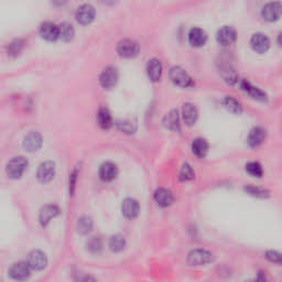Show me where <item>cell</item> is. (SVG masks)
<instances>
[{
    "mask_svg": "<svg viewBox=\"0 0 282 282\" xmlns=\"http://www.w3.org/2000/svg\"><path fill=\"white\" fill-rule=\"evenodd\" d=\"M169 77L170 80L174 83V84L179 85L181 87H191L194 85V81L190 76L183 67L181 66H172L169 70Z\"/></svg>",
    "mask_w": 282,
    "mask_h": 282,
    "instance_id": "cell-1",
    "label": "cell"
},
{
    "mask_svg": "<svg viewBox=\"0 0 282 282\" xmlns=\"http://www.w3.org/2000/svg\"><path fill=\"white\" fill-rule=\"evenodd\" d=\"M28 166V161L23 156H15L9 161L6 165L7 175L10 179H19L24 173Z\"/></svg>",
    "mask_w": 282,
    "mask_h": 282,
    "instance_id": "cell-2",
    "label": "cell"
},
{
    "mask_svg": "<svg viewBox=\"0 0 282 282\" xmlns=\"http://www.w3.org/2000/svg\"><path fill=\"white\" fill-rule=\"evenodd\" d=\"M8 275L10 278L15 281H25L30 278L31 268L24 261H19V263L11 265V267L8 270Z\"/></svg>",
    "mask_w": 282,
    "mask_h": 282,
    "instance_id": "cell-3",
    "label": "cell"
},
{
    "mask_svg": "<svg viewBox=\"0 0 282 282\" xmlns=\"http://www.w3.org/2000/svg\"><path fill=\"white\" fill-rule=\"evenodd\" d=\"M214 256L205 249H194L187 256V263L191 266H204L212 263Z\"/></svg>",
    "mask_w": 282,
    "mask_h": 282,
    "instance_id": "cell-4",
    "label": "cell"
},
{
    "mask_svg": "<svg viewBox=\"0 0 282 282\" xmlns=\"http://www.w3.org/2000/svg\"><path fill=\"white\" fill-rule=\"evenodd\" d=\"M27 264L29 265L31 270L41 271L48 265V257H46V255L43 252H41V250L34 249L28 255Z\"/></svg>",
    "mask_w": 282,
    "mask_h": 282,
    "instance_id": "cell-5",
    "label": "cell"
},
{
    "mask_svg": "<svg viewBox=\"0 0 282 282\" xmlns=\"http://www.w3.org/2000/svg\"><path fill=\"white\" fill-rule=\"evenodd\" d=\"M117 52L123 57L136 56L139 52V44L133 39H123L117 45Z\"/></svg>",
    "mask_w": 282,
    "mask_h": 282,
    "instance_id": "cell-6",
    "label": "cell"
},
{
    "mask_svg": "<svg viewBox=\"0 0 282 282\" xmlns=\"http://www.w3.org/2000/svg\"><path fill=\"white\" fill-rule=\"evenodd\" d=\"M55 175V163L52 161H45L42 162L36 171V177L42 183H49Z\"/></svg>",
    "mask_w": 282,
    "mask_h": 282,
    "instance_id": "cell-7",
    "label": "cell"
},
{
    "mask_svg": "<svg viewBox=\"0 0 282 282\" xmlns=\"http://www.w3.org/2000/svg\"><path fill=\"white\" fill-rule=\"evenodd\" d=\"M282 11V6L281 2L279 1H271L266 3L261 10V15L265 20H268V21H275V20L278 19L281 15Z\"/></svg>",
    "mask_w": 282,
    "mask_h": 282,
    "instance_id": "cell-8",
    "label": "cell"
},
{
    "mask_svg": "<svg viewBox=\"0 0 282 282\" xmlns=\"http://www.w3.org/2000/svg\"><path fill=\"white\" fill-rule=\"evenodd\" d=\"M118 80V72L113 66H108L102 72L101 76H99V83L104 88H112L116 85Z\"/></svg>",
    "mask_w": 282,
    "mask_h": 282,
    "instance_id": "cell-9",
    "label": "cell"
},
{
    "mask_svg": "<svg viewBox=\"0 0 282 282\" xmlns=\"http://www.w3.org/2000/svg\"><path fill=\"white\" fill-rule=\"evenodd\" d=\"M250 45H252L253 50L258 52V53H264L269 49L270 40L265 33L257 32L254 33L252 39H250Z\"/></svg>",
    "mask_w": 282,
    "mask_h": 282,
    "instance_id": "cell-10",
    "label": "cell"
},
{
    "mask_svg": "<svg viewBox=\"0 0 282 282\" xmlns=\"http://www.w3.org/2000/svg\"><path fill=\"white\" fill-rule=\"evenodd\" d=\"M95 18V8L92 4H82L76 11V20L82 24H87L92 22Z\"/></svg>",
    "mask_w": 282,
    "mask_h": 282,
    "instance_id": "cell-11",
    "label": "cell"
},
{
    "mask_svg": "<svg viewBox=\"0 0 282 282\" xmlns=\"http://www.w3.org/2000/svg\"><path fill=\"white\" fill-rule=\"evenodd\" d=\"M60 214V208L55 204H48L41 208L40 215H39V221L42 226H46L48 224L56 217Z\"/></svg>",
    "mask_w": 282,
    "mask_h": 282,
    "instance_id": "cell-12",
    "label": "cell"
},
{
    "mask_svg": "<svg viewBox=\"0 0 282 282\" xmlns=\"http://www.w3.org/2000/svg\"><path fill=\"white\" fill-rule=\"evenodd\" d=\"M139 211H140V205L137 200H135V198L132 197H128L126 200H124L122 205V212L125 217L129 219L136 218L138 216Z\"/></svg>",
    "mask_w": 282,
    "mask_h": 282,
    "instance_id": "cell-13",
    "label": "cell"
},
{
    "mask_svg": "<svg viewBox=\"0 0 282 282\" xmlns=\"http://www.w3.org/2000/svg\"><path fill=\"white\" fill-rule=\"evenodd\" d=\"M216 39L218 43L223 45L232 44L236 40V30L231 27V25H224L223 28L217 31Z\"/></svg>",
    "mask_w": 282,
    "mask_h": 282,
    "instance_id": "cell-14",
    "label": "cell"
},
{
    "mask_svg": "<svg viewBox=\"0 0 282 282\" xmlns=\"http://www.w3.org/2000/svg\"><path fill=\"white\" fill-rule=\"evenodd\" d=\"M41 145H42V136L38 132H31L24 137L23 147L27 149L29 152H34L38 151Z\"/></svg>",
    "mask_w": 282,
    "mask_h": 282,
    "instance_id": "cell-15",
    "label": "cell"
},
{
    "mask_svg": "<svg viewBox=\"0 0 282 282\" xmlns=\"http://www.w3.org/2000/svg\"><path fill=\"white\" fill-rule=\"evenodd\" d=\"M40 35L49 41L56 40L59 38V25L50 21L43 22L40 27Z\"/></svg>",
    "mask_w": 282,
    "mask_h": 282,
    "instance_id": "cell-16",
    "label": "cell"
},
{
    "mask_svg": "<svg viewBox=\"0 0 282 282\" xmlns=\"http://www.w3.org/2000/svg\"><path fill=\"white\" fill-rule=\"evenodd\" d=\"M118 173L117 165L113 162H104L99 168V177L105 182H111Z\"/></svg>",
    "mask_w": 282,
    "mask_h": 282,
    "instance_id": "cell-17",
    "label": "cell"
},
{
    "mask_svg": "<svg viewBox=\"0 0 282 282\" xmlns=\"http://www.w3.org/2000/svg\"><path fill=\"white\" fill-rule=\"evenodd\" d=\"M147 71L150 80L153 82H158L160 81L161 75H162V64H161V62L158 59L153 57V59H150L148 61Z\"/></svg>",
    "mask_w": 282,
    "mask_h": 282,
    "instance_id": "cell-18",
    "label": "cell"
},
{
    "mask_svg": "<svg viewBox=\"0 0 282 282\" xmlns=\"http://www.w3.org/2000/svg\"><path fill=\"white\" fill-rule=\"evenodd\" d=\"M197 116H198V111L194 104L185 103L183 107H182V117H183L184 123L191 126V125L196 122Z\"/></svg>",
    "mask_w": 282,
    "mask_h": 282,
    "instance_id": "cell-19",
    "label": "cell"
},
{
    "mask_svg": "<svg viewBox=\"0 0 282 282\" xmlns=\"http://www.w3.org/2000/svg\"><path fill=\"white\" fill-rule=\"evenodd\" d=\"M266 135H267V133H266L264 128L255 127L250 130L247 138V142L250 147H257L260 143H263V141L266 138Z\"/></svg>",
    "mask_w": 282,
    "mask_h": 282,
    "instance_id": "cell-20",
    "label": "cell"
},
{
    "mask_svg": "<svg viewBox=\"0 0 282 282\" xmlns=\"http://www.w3.org/2000/svg\"><path fill=\"white\" fill-rule=\"evenodd\" d=\"M154 200L158 203V205L166 207L171 205L172 202H173V195H172V193L169 190L160 187V189H156L154 192Z\"/></svg>",
    "mask_w": 282,
    "mask_h": 282,
    "instance_id": "cell-21",
    "label": "cell"
},
{
    "mask_svg": "<svg viewBox=\"0 0 282 282\" xmlns=\"http://www.w3.org/2000/svg\"><path fill=\"white\" fill-rule=\"evenodd\" d=\"M207 40L205 31L201 28H192L189 32V41L192 45L202 46L204 45Z\"/></svg>",
    "mask_w": 282,
    "mask_h": 282,
    "instance_id": "cell-22",
    "label": "cell"
},
{
    "mask_svg": "<svg viewBox=\"0 0 282 282\" xmlns=\"http://www.w3.org/2000/svg\"><path fill=\"white\" fill-rule=\"evenodd\" d=\"M242 88L244 91H246L250 96L256 99H259V101H266V99H267V94L264 91H261L260 88L250 84L248 81H242Z\"/></svg>",
    "mask_w": 282,
    "mask_h": 282,
    "instance_id": "cell-23",
    "label": "cell"
},
{
    "mask_svg": "<svg viewBox=\"0 0 282 282\" xmlns=\"http://www.w3.org/2000/svg\"><path fill=\"white\" fill-rule=\"evenodd\" d=\"M192 151L196 156L203 158L208 151V142L203 138H196L192 142Z\"/></svg>",
    "mask_w": 282,
    "mask_h": 282,
    "instance_id": "cell-24",
    "label": "cell"
},
{
    "mask_svg": "<svg viewBox=\"0 0 282 282\" xmlns=\"http://www.w3.org/2000/svg\"><path fill=\"white\" fill-rule=\"evenodd\" d=\"M97 120H98V125L104 129H108L112 127L113 125V118L112 115L109 113V111L107 108H101L98 112L97 115Z\"/></svg>",
    "mask_w": 282,
    "mask_h": 282,
    "instance_id": "cell-25",
    "label": "cell"
},
{
    "mask_svg": "<svg viewBox=\"0 0 282 282\" xmlns=\"http://www.w3.org/2000/svg\"><path fill=\"white\" fill-rule=\"evenodd\" d=\"M164 124L165 126L170 128L171 130H179L180 129V118L179 113L176 109L169 112L164 117Z\"/></svg>",
    "mask_w": 282,
    "mask_h": 282,
    "instance_id": "cell-26",
    "label": "cell"
},
{
    "mask_svg": "<svg viewBox=\"0 0 282 282\" xmlns=\"http://www.w3.org/2000/svg\"><path fill=\"white\" fill-rule=\"evenodd\" d=\"M92 228H93V221H92L91 217L83 216V217L77 219L76 229L80 234L86 235L92 231Z\"/></svg>",
    "mask_w": 282,
    "mask_h": 282,
    "instance_id": "cell-27",
    "label": "cell"
},
{
    "mask_svg": "<svg viewBox=\"0 0 282 282\" xmlns=\"http://www.w3.org/2000/svg\"><path fill=\"white\" fill-rule=\"evenodd\" d=\"M74 28L69 22H63L59 25V38L63 41H70L74 36Z\"/></svg>",
    "mask_w": 282,
    "mask_h": 282,
    "instance_id": "cell-28",
    "label": "cell"
},
{
    "mask_svg": "<svg viewBox=\"0 0 282 282\" xmlns=\"http://www.w3.org/2000/svg\"><path fill=\"white\" fill-rule=\"evenodd\" d=\"M126 246V239L123 235H115L109 240V248L114 253H119Z\"/></svg>",
    "mask_w": 282,
    "mask_h": 282,
    "instance_id": "cell-29",
    "label": "cell"
},
{
    "mask_svg": "<svg viewBox=\"0 0 282 282\" xmlns=\"http://www.w3.org/2000/svg\"><path fill=\"white\" fill-rule=\"evenodd\" d=\"M224 105L228 109L229 112H232L234 114H240L243 111V107H242V104H240L237 99H235L232 96H226L224 98Z\"/></svg>",
    "mask_w": 282,
    "mask_h": 282,
    "instance_id": "cell-30",
    "label": "cell"
},
{
    "mask_svg": "<svg viewBox=\"0 0 282 282\" xmlns=\"http://www.w3.org/2000/svg\"><path fill=\"white\" fill-rule=\"evenodd\" d=\"M194 176H195L194 171H193L192 166L189 163H184L183 165H182L180 174H179L181 181H189V180L194 179Z\"/></svg>",
    "mask_w": 282,
    "mask_h": 282,
    "instance_id": "cell-31",
    "label": "cell"
},
{
    "mask_svg": "<svg viewBox=\"0 0 282 282\" xmlns=\"http://www.w3.org/2000/svg\"><path fill=\"white\" fill-rule=\"evenodd\" d=\"M246 171L250 175L256 176V177H261L264 174L263 171V166L260 165V163L256 162V161H253V162H249L246 165Z\"/></svg>",
    "mask_w": 282,
    "mask_h": 282,
    "instance_id": "cell-32",
    "label": "cell"
},
{
    "mask_svg": "<svg viewBox=\"0 0 282 282\" xmlns=\"http://www.w3.org/2000/svg\"><path fill=\"white\" fill-rule=\"evenodd\" d=\"M86 246H87V249L90 250L91 253L96 254V253L101 252V249L103 247V244H102V240L99 239L98 237H91L90 239L87 240Z\"/></svg>",
    "mask_w": 282,
    "mask_h": 282,
    "instance_id": "cell-33",
    "label": "cell"
},
{
    "mask_svg": "<svg viewBox=\"0 0 282 282\" xmlns=\"http://www.w3.org/2000/svg\"><path fill=\"white\" fill-rule=\"evenodd\" d=\"M245 190H246L250 195L253 196H257V197H266L269 195V192L267 190L263 189V187H259V186H255V185H247L245 187Z\"/></svg>",
    "mask_w": 282,
    "mask_h": 282,
    "instance_id": "cell-34",
    "label": "cell"
},
{
    "mask_svg": "<svg viewBox=\"0 0 282 282\" xmlns=\"http://www.w3.org/2000/svg\"><path fill=\"white\" fill-rule=\"evenodd\" d=\"M118 127L122 130H124L125 133L132 134V133L135 132L136 124H134L133 122H130V120H124V122L118 123Z\"/></svg>",
    "mask_w": 282,
    "mask_h": 282,
    "instance_id": "cell-35",
    "label": "cell"
},
{
    "mask_svg": "<svg viewBox=\"0 0 282 282\" xmlns=\"http://www.w3.org/2000/svg\"><path fill=\"white\" fill-rule=\"evenodd\" d=\"M266 258L270 260L271 263L275 264H281V255L278 252H275V250H269V252L266 253Z\"/></svg>",
    "mask_w": 282,
    "mask_h": 282,
    "instance_id": "cell-36",
    "label": "cell"
},
{
    "mask_svg": "<svg viewBox=\"0 0 282 282\" xmlns=\"http://www.w3.org/2000/svg\"><path fill=\"white\" fill-rule=\"evenodd\" d=\"M21 48H22V43L20 42V41H15V42L10 44L9 52L11 54H18L19 52L21 51Z\"/></svg>",
    "mask_w": 282,
    "mask_h": 282,
    "instance_id": "cell-37",
    "label": "cell"
},
{
    "mask_svg": "<svg viewBox=\"0 0 282 282\" xmlns=\"http://www.w3.org/2000/svg\"><path fill=\"white\" fill-rule=\"evenodd\" d=\"M76 175H77V170H74V172H73V173L71 174V180H70V191H71V193L74 192Z\"/></svg>",
    "mask_w": 282,
    "mask_h": 282,
    "instance_id": "cell-38",
    "label": "cell"
},
{
    "mask_svg": "<svg viewBox=\"0 0 282 282\" xmlns=\"http://www.w3.org/2000/svg\"><path fill=\"white\" fill-rule=\"evenodd\" d=\"M78 282H97V281H96L95 278H94L93 276L84 275V276L80 277V279H78Z\"/></svg>",
    "mask_w": 282,
    "mask_h": 282,
    "instance_id": "cell-39",
    "label": "cell"
},
{
    "mask_svg": "<svg viewBox=\"0 0 282 282\" xmlns=\"http://www.w3.org/2000/svg\"><path fill=\"white\" fill-rule=\"evenodd\" d=\"M254 282H267V277H266V275L264 273H260L258 274L257 276V278H256V280Z\"/></svg>",
    "mask_w": 282,
    "mask_h": 282,
    "instance_id": "cell-40",
    "label": "cell"
},
{
    "mask_svg": "<svg viewBox=\"0 0 282 282\" xmlns=\"http://www.w3.org/2000/svg\"><path fill=\"white\" fill-rule=\"evenodd\" d=\"M249 282H254V281H249Z\"/></svg>",
    "mask_w": 282,
    "mask_h": 282,
    "instance_id": "cell-41",
    "label": "cell"
}]
</instances>
